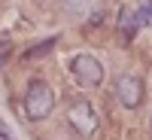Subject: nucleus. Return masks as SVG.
<instances>
[{
	"label": "nucleus",
	"instance_id": "1",
	"mask_svg": "<svg viewBox=\"0 0 152 140\" xmlns=\"http://www.w3.org/2000/svg\"><path fill=\"white\" fill-rule=\"evenodd\" d=\"M52 107H55L52 88H49L43 79H34L28 85V95H24V113H28V119L40 122V119H46L49 113H52Z\"/></svg>",
	"mask_w": 152,
	"mask_h": 140
},
{
	"label": "nucleus",
	"instance_id": "2",
	"mask_svg": "<svg viewBox=\"0 0 152 140\" xmlns=\"http://www.w3.org/2000/svg\"><path fill=\"white\" fill-rule=\"evenodd\" d=\"M70 73H73L82 85H88V88H94V85L104 82V64H100L94 55H88V52L73 55V61H70Z\"/></svg>",
	"mask_w": 152,
	"mask_h": 140
},
{
	"label": "nucleus",
	"instance_id": "3",
	"mask_svg": "<svg viewBox=\"0 0 152 140\" xmlns=\"http://www.w3.org/2000/svg\"><path fill=\"white\" fill-rule=\"evenodd\" d=\"M67 122L73 125V131L79 137H91L97 131V113L91 110L88 100H73L70 110H67Z\"/></svg>",
	"mask_w": 152,
	"mask_h": 140
},
{
	"label": "nucleus",
	"instance_id": "4",
	"mask_svg": "<svg viewBox=\"0 0 152 140\" xmlns=\"http://www.w3.org/2000/svg\"><path fill=\"white\" fill-rule=\"evenodd\" d=\"M116 97L122 100L125 110H137L143 104V79L134 73H122L116 79Z\"/></svg>",
	"mask_w": 152,
	"mask_h": 140
},
{
	"label": "nucleus",
	"instance_id": "5",
	"mask_svg": "<svg viewBox=\"0 0 152 140\" xmlns=\"http://www.w3.org/2000/svg\"><path fill=\"white\" fill-rule=\"evenodd\" d=\"M140 31L137 28V18H134V9H122V34L125 40H134V34Z\"/></svg>",
	"mask_w": 152,
	"mask_h": 140
},
{
	"label": "nucleus",
	"instance_id": "6",
	"mask_svg": "<svg viewBox=\"0 0 152 140\" xmlns=\"http://www.w3.org/2000/svg\"><path fill=\"white\" fill-rule=\"evenodd\" d=\"M134 18H137V28H146V24L152 21V0H140V3H137Z\"/></svg>",
	"mask_w": 152,
	"mask_h": 140
},
{
	"label": "nucleus",
	"instance_id": "7",
	"mask_svg": "<svg viewBox=\"0 0 152 140\" xmlns=\"http://www.w3.org/2000/svg\"><path fill=\"white\" fill-rule=\"evenodd\" d=\"M52 46H55V40H46V43H40V46H34L31 52H28V58H37V55H46V52H49V49H52Z\"/></svg>",
	"mask_w": 152,
	"mask_h": 140
},
{
	"label": "nucleus",
	"instance_id": "8",
	"mask_svg": "<svg viewBox=\"0 0 152 140\" xmlns=\"http://www.w3.org/2000/svg\"><path fill=\"white\" fill-rule=\"evenodd\" d=\"M0 137H3V140H12V134L6 131V125H3V122H0Z\"/></svg>",
	"mask_w": 152,
	"mask_h": 140
},
{
	"label": "nucleus",
	"instance_id": "9",
	"mask_svg": "<svg viewBox=\"0 0 152 140\" xmlns=\"http://www.w3.org/2000/svg\"><path fill=\"white\" fill-rule=\"evenodd\" d=\"M0 64H3V52H0Z\"/></svg>",
	"mask_w": 152,
	"mask_h": 140
}]
</instances>
